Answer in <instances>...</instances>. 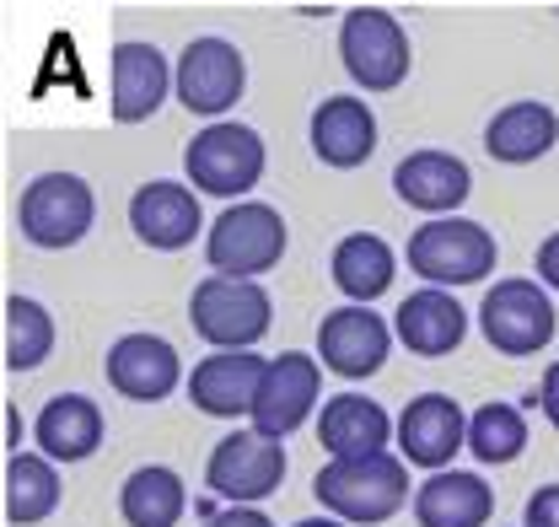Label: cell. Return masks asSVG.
I'll list each match as a JSON object with an SVG mask.
<instances>
[{
    "label": "cell",
    "mask_w": 559,
    "mask_h": 527,
    "mask_svg": "<svg viewBox=\"0 0 559 527\" xmlns=\"http://www.w3.org/2000/svg\"><path fill=\"white\" fill-rule=\"evenodd\" d=\"M108 388L130 403H162V398L178 394L183 383V361H178V344L162 339V333H124L108 344Z\"/></svg>",
    "instance_id": "cell-14"
},
{
    "label": "cell",
    "mask_w": 559,
    "mask_h": 527,
    "mask_svg": "<svg viewBox=\"0 0 559 527\" xmlns=\"http://www.w3.org/2000/svg\"><path fill=\"white\" fill-rule=\"evenodd\" d=\"M210 495H221L226 506H259L285 484V447L264 431H231L215 442V453L205 462Z\"/></svg>",
    "instance_id": "cell-9"
},
{
    "label": "cell",
    "mask_w": 559,
    "mask_h": 527,
    "mask_svg": "<svg viewBox=\"0 0 559 527\" xmlns=\"http://www.w3.org/2000/svg\"><path fill=\"white\" fill-rule=\"evenodd\" d=\"M340 60L360 92H399L415 66L409 33L393 11L382 5H349L340 22Z\"/></svg>",
    "instance_id": "cell-5"
},
{
    "label": "cell",
    "mask_w": 559,
    "mask_h": 527,
    "mask_svg": "<svg viewBox=\"0 0 559 527\" xmlns=\"http://www.w3.org/2000/svg\"><path fill=\"white\" fill-rule=\"evenodd\" d=\"M318 398H323V361L307 355V350H285L264 372V388L253 403V431L285 442L290 431H301L312 420Z\"/></svg>",
    "instance_id": "cell-12"
},
{
    "label": "cell",
    "mask_w": 559,
    "mask_h": 527,
    "mask_svg": "<svg viewBox=\"0 0 559 527\" xmlns=\"http://www.w3.org/2000/svg\"><path fill=\"white\" fill-rule=\"evenodd\" d=\"M393 333L409 355H425V361H441L452 355L463 339H468V313L452 291H436V285H419L399 302L393 313Z\"/></svg>",
    "instance_id": "cell-19"
},
{
    "label": "cell",
    "mask_w": 559,
    "mask_h": 527,
    "mask_svg": "<svg viewBox=\"0 0 559 527\" xmlns=\"http://www.w3.org/2000/svg\"><path fill=\"white\" fill-rule=\"evenodd\" d=\"M468 447V414L447 394H419L399 414V458L425 473H447L452 458Z\"/></svg>",
    "instance_id": "cell-13"
},
{
    "label": "cell",
    "mask_w": 559,
    "mask_h": 527,
    "mask_svg": "<svg viewBox=\"0 0 559 527\" xmlns=\"http://www.w3.org/2000/svg\"><path fill=\"white\" fill-rule=\"evenodd\" d=\"M393 324L388 318H377L371 307H334V313H323V324H318V361H323V372H334V377H345V383H366V377H377L382 366H388V355H393Z\"/></svg>",
    "instance_id": "cell-11"
},
{
    "label": "cell",
    "mask_w": 559,
    "mask_h": 527,
    "mask_svg": "<svg viewBox=\"0 0 559 527\" xmlns=\"http://www.w3.org/2000/svg\"><path fill=\"white\" fill-rule=\"evenodd\" d=\"M285 215L264 199H237L210 221L205 237V259L215 274L226 280H259L285 259Z\"/></svg>",
    "instance_id": "cell-2"
},
{
    "label": "cell",
    "mask_w": 559,
    "mask_h": 527,
    "mask_svg": "<svg viewBox=\"0 0 559 527\" xmlns=\"http://www.w3.org/2000/svg\"><path fill=\"white\" fill-rule=\"evenodd\" d=\"M55 350V318L33 296H5V372H38Z\"/></svg>",
    "instance_id": "cell-29"
},
{
    "label": "cell",
    "mask_w": 559,
    "mask_h": 527,
    "mask_svg": "<svg viewBox=\"0 0 559 527\" xmlns=\"http://www.w3.org/2000/svg\"><path fill=\"white\" fill-rule=\"evenodd\" d=\"M307 134H312V156H318L323 167L349 173V167L371 162V151H377V114H371L360 97L340 92V97H323V103L312 108Z\"/></svg>",
    "instance_id": "cell-21"
},
{
    "label": "cell",
    "mask_w": 559,
    "mask_h": 527,
    "mask_svg": "<svg viewBox=\"0 0 559 527\" xmlns=\"http://www.w3.org/2000/svg\"><path fill=\"white\" fill-rule=\"evenodd\" d=\"M522 527H559V484H544L527 495L522 506Z\"/></svg>",
    "instance_id": "cell-30"
},
{
    "label": "cell",
    "mask_w": 559,
    "mask_h": 527,
    "mask_svg": "<svg viewBox=\"0 0 559 527\" xmlns=\"http://www.w3.org/2000/svg\"><path fill=\"white\" fill-rule=\"evenodd\" d=\"M468 453L485 462V468H506V462L522 458L527 453V420H522V409H511L500 398L479 403L468 414Z\"/></svg>",
    "instance_id": "cell-28"
},
{
    "label": "cell",
    "mask_w": 559,
    "mask_h": 527,
    "mask_svg": "<svg viewBox=\"0 0 559 527\" xmlns=\"http://www.w3.org/2000/svg\"><path fill=\"white\" fill-rule=\"evenodd\" d=\"M559 140V114L549 103H506L495 119L485 125V151L506 167H527V162H544Z\"/></svg>",
    "instance_id": "cell-24"
},
{
    "label": "cell",
    "mask_w": 559,
    "mask_h": 527,
    "mask_svg": "<svg viewBox=\"0 0 559 527\" xmlns=\"http://www.w3.org/2000/svg\"><path fill=\"white\" fill-rule=\"evenodd\" d=\"M489 517H495V490L468 468L430 473L415 490L419 527H489Z\"/></svg>",
    "instance_id": "cell-23"
},
{
    "label": "cell",
    "mask_w": 559,
    "mask_h": 527,
    "mask_svg": "<svg viewBox=\"0 0 559 527\" xmlns=\"http://www.w3.org/2000/svg\"><path fill=\"white\" fill-rule=\"evenodd\" d=\"M555 329V302L538 280H495L479 302V333L500 355H538Z\"/></svg>",
    "instance_id": "cell-10"
},
{
    "label": "cell",
    "mask_w": 559,
    "mask_h": 527,
    "mask_svg": "<svg viewBox=\"0 0 559 527\" xmlns=\"http://www.w3.org/2000/svg\"><path fill=\"white\" fill-rule=\"evenodd\" d=\"M92 221H97V199H92V184L75 173H38L16 199V226L44 254L75 248L92 232Z\"/></svg>",
    "instance_id": "cell-7"
},
{
    "label": "cell",
    "mask_w": 559,
    "mask_h": 527,
    "mask_svg": "<svg viewBox=\"0 0 559 527\" xmlns=\"http://www.w3.org/2000/svg\"><path fill=\"white\" fill-rule=\"evenodd\" d=\"M130 232L156 254H183L200 232H205V210L189 184L173 178H151L130 195Z\"/></svg>",
    "instance_id": "cell-16"
},
{
    "label": "cell",
    "mask_w": 559,
    "mask_h": 527,
    "mask_svg": "<svg viewBox=\"0 0 559 527\" xmlns=\"http://www.w3.org/2000/svg\"><path fill=\"white\" fill-rule=\"evenodd\" d=\"M538 403H544V420L559 431V361L544 372V383H538Z\"/></svg>",
    "instance_id": "cell-33"
},
{
    "label": "cell",
    "mask_w": 559,
    "mask_h": 527,
    "mask_svg": "<svg viewBox=\"0 0 559 527\" xmlns=\"http://www.w3.org/2000/svg\"><path fill=\"white\" fill-rule=\"evenodd\" d=\"M538 285L544 291H559V232H549L538 243Z\"/></svg>",
    "instance_id": "cell-31"
},
{
    "label": "cell",
    "mask_w": 559,
    "mask_h": 527,
    "mask_svg": "<svg viewBox=\"0 0 559 527\" xmlns=\"http://www.w3.org/2000/svg\"><path fill=\"white\" fill-rule=\"evenodd\" d=\"M399 436V420L366 394H334L318 409V442L329 458H377Z\"/></svg>",
    "instance_id": "cell-18"
},
{
    "label": "cell",
    "mask_w": 559,
    "mask_h": 527,
    "mask_svg": "<svg viewBox=\"0 0 559 527\" xmlns=\"http://www.w3.org/2000/svg\"><path fill=\"white\" fill-rule=\"evenodd\" d=\"M264 162H270L264 134L248 130V125H231V119L205 125V130L183 145V173H189V189H194V195L231 199V204H237V195H253V189H259Z\"/></svg>",
    "instance_id": "cell-4"
},
{
    "label": "cell",
    "mask_w": 559,
    "mask_h": 527,
    "mask_svg": "<svg viewBox=\"0 0 559 527\" xmlns=\"http://www.w3.org/2000/svg\"><path fill=\"white\" fill-rule=\"evenodd\" d=\"M312 495L340 523L377 527L399 517L415 490H409V462L399 453H377V458H329L312 479Z\"/></svg>",
    "instance_id": "cell-1"
},
{
    "label": "cell",
    "mask_w": 559,
    "mask_h": 527,
    "mask_svg": "<svg viewBox=\"0 0 559 527\" xmlns=\"http://www.w3.org/2000/svg\"><path fill=\"white\" fill-rule=\"evenodd\" d=\"M264 372H270V361L253 355V350H210L189 372V403L210 420H237V414L253 420Z\"/></svg>",
    "instance_id": "cell-15"
},
{
    "label": "cell",
    "mask_w": 559,
    "mask_h": 527,
    "mask_svg": "<svg viewBox=\"0 0 559 527\" xmlns=\"http://www.w3.org/2000/svg\"><path fill=\"white\" fill-rule=\"evenodd\" d=\"M329 274H334V285L345 291V302L371 307V302L393 285V274H399V254H393L377 232H349V237L334 243Z\"/></svg>",
    "instance_id": "cell-25"
},
{
    "label": "cell",
    "mask_w": 559,
    "mask_h": 527,
    "mask_svg": "<svg viewBox=\"0 0 559 527\" xmlns=\"http://www.w3.org/2000/svg\"><path fill=\"white\" fill-rule=\"evenodd\" d=\"M205 527H275V523H270V512H259V506H226V512L210 517Z\"/></svg>",
    "instance_id": "cell-32"
},
{
    "label": "cell",
    "mask_w": 559,
    "mask_h": 527,
    "mask_svg": "<svg viewBox=\"0 0 559 527\" xmlns=\"http://www.w3.org/2000/svg\"><path fill=\"white\" fill-rule=\"evenodd\" d=\"M60 506V473L44 453H11L5 458V523L38 527Z\"/></svg>",
    "instance_id": "cell-27"
},
{
    "label": "cell",
    "mask_w": 559,
    "mask_h": 527,
    "mask_svg": "<svg viewBox=\"0 0 559 527\" xmlns=\"http://www.w3.org/2000/svg\"><path fill=\"white\" fill-rule=\"evenodd\" d=\"M103 436H108V420L86 394H55L33 425V442L49 462H86L103 447Z\"/></svg>",
    "instance_id": "cell-22"
},
{
    "label": "cell",
    "mask_w": 559,
    "mask_h": 527,
    "mask_svg": "<svg viewBox=\"0 0 559 527\" xmlns=\"http://www.w3.org/2000/svg\"><path fill=\"white\" fill-rule=\"evenodd\" d=\"M108 81H114V97H108L114 125H145L173 92V66H167V55L156 44L124 38V44H114Z\"/></svg>",
    "instance_id": "cell-17"
},
{
    "label": "cell",
    "mask_w": 559,
    "mask_h": 527,
    "mask_svg": "<svg viewBox=\"0 0 559 527\" xmlns=\"http://www.w3.org/2000/svg\"><path fill=\"white\" fill-rule=\"evenodd\" d=\"M189 512L183 473L167 462H145L119 484V517L130 527H178Z\"/></svg>",
    "instance_id": "cell-26"
},
{
    "label": "cell",
    "mask_w": 559,
    "mask_h": 527,
    "mask_svg": "<svg viewBox=\"0 0 559 527\" xmlns=\"http://www.w3.org/2000/svg\"><path fill=\"white\" fill-rule=\"evenodd\" d=\"M270 318H275V302L259 280L210 274L189 296V324L215 350H253L270 333Z\"/></svg>",
    "instance_id": "cell-6"
},
{
    "label": "cell",
    "mask_w": 559,
    "mask_h": 527,
    "mask_svg": "<svg viewBox=\"0 0 559 527\" xmlns=\"http://www.w3.org/2000/svg\"><path fill=\"white\" fill-rule=\"evenodd\" d=\"M173 92H178V103L194 119L221 125L242 103V92H248V60H242V49L231 38H215V33L194 38L178 55V66H173Z\"/></svg>",
    "instance_id": "cell-8"
},
{
    "label": "cell",
    "mask_w": 559,
    "mask_h": 527,
    "mask_svg": "<svg viewBox=\"0 0 559 527\" xmlns=\"http://www.w3.org/2000/svg\"><path fill=\"white\" fill-rule=\"evenodd\" d=\"M393 195L425 210L430 221H441V215H457V204L474 195V173L452 151H409L393 167Z\"/></svg>",
    "instance_id": "cell-20"
},
{
    "label": "cell",
    "mask_w": 559,
    "mask_h": 527,
    "mask_svg": "<svg viewBox=\"0 0 559 527\" xmlns=\"http://www.w3.org/2000/svg\"><path fill=\"white\" fill-rule=\"evenodd\" d=\"M296 527H349V523H340V517H301Z\"/></svg>",
    "instance_id": "cell-34"
},
{
    "label": "cell",
    "mask_w": 559,
    "mask_h": 527,
    "mask_svg": "<svg viewBox=\"0 0 559 527\" xmlns=\"http://www.w3.org/2000/svg\"><path fill=\"white\" fill-rule=\"evenodd\" d=\"M495 237H489L479 221L468 215H441V221H425L419 232H409V248L404 259L425 285L436 291H457V285H479L495 274Z\"/></svg>",
    "instance_id": "cell-3"
}]
</instances>
